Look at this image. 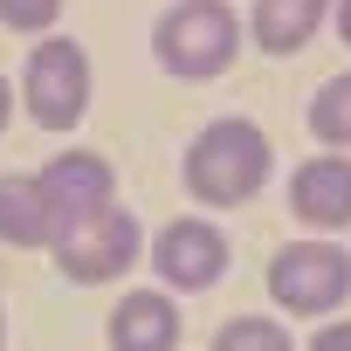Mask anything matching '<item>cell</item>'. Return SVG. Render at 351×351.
Listing matches in <instances>:
<instances>
[{
  "label": "cell",
  "mask_w": 351,
  "mask_h": 351,
  "mask_svg": "<svg viewBox=\"0 0 351 351\" xmlns=\"http://www.w3.org/2000/svg\"><path fill=\"white\" fill-rule=\"evenodd\" d=\"M276 172V138L255 124V117H214L193 131L186 158H180V180H186V200H200V214L214 207H248Z\"/></svg>",
  "instance_id": "1"
},
{
  "label": "cell",
  "mask_w": 351,
  "mask_h": 351,
  "mask_svg": "<svg viewBox=\"0 0 351 351\" xmlns=\"http://www.w3.org/2000/svg\"><path fill=\"white\" fill-rule=\"evenodd\" d=\"M248 28L241 14L228 8V0H172V8L158 14L152 28V56L165 76H180V83H207V76H228L234 56H241Z\"/></svg>",
  "instance_id": "2"
},
{
  "label": "cell",
  "mask_w": 351,
  "mask_h": 351,
  "mask_svg": "<svg viewBox=\"0 0 351 351\" xmlns=\"http://www.w3.org/2000/svg\"><path fill=\"white\" fill-rule=\"evenodd\" d=\"M269 303L282 317H337L351 303V248L330 234H296L269 255Z\"/></svg>",
  "instance_id": "3"
},
{
  "label": "cell",
  "mask_w": 351,
  "mask_h": 351,
  "mask_svg": "<svg viewBox=\"0 0 351 351\" xmlns=\"http://www.w3.org/2000/svg\"><path fill=\"white\" fill-rule=\"evenodd\" d=\"M49 255H56L62 282L97 289V282H117V276H131L145 262V228H138V214L124 200H110V207H97L83 221H62L56 241H49Z\"/></svg>",
  "instance_id": "4"
},
{
  "label": "cell",
  "mask_w": 351,
  "mask_h": 351,
  "mask_svg": "<svg viewBox=\"0 0 351 351\" xmlns=\"http://www.w3.org/2000/svg\"><path fill=\"white\" fill-rule=\"evenodd\" d=\"M90 56H83V42H69V35H42L35 49H28V62H21V83H14V97H21V110L42 124V131H76L83 117H90Z\"/></svg>",
  "instance_id": "5"
},
{
  "label": "cell",
  "mask_w": 351,
  "mask_h": 351,
  "mask_svg": "<svg viewBox=\"0 0 351 351\" xmlns=\"http://www.w3.org/2000/svg\"><path fill=\"white\" fill-rule=\"evenodd\" d=\"M228 262H234V248H228V234H221L207 214H180V221H165V228L152 234V276H158L165 296H200V289H214V282L228 276Z\"/></svg>",
  "instance_id": "6"
},
{
  "label": "cell",
  "mask_w": 351,
  "mask_h": 351,
  "mask_svg": "<svg viewBox=\"0 0 351 351\" xmlns=\"http://www.w3.org/2000/svg\"><path fill=\"white\" fill-rule=\"evenodd\" d=\"M289 214L303 234H344L351 228V152H310L289 172Z\"/></svg>",
  "instance_id": "7"
},
{
  "label": "cell",
  "mask_w": 351,
  "mask_h": 351,
  "mask_svg": "<svg viewBox=\"0 0 351 351\" xmlns=\"http://www.w3.org/2000/svg\"><path fill=\"white\" fill-rule=\"evenodd\" d=\"M35 180H42L49 207H56V228H62V221H83V214H97V207L117 200V165H110L104 152H83V145H62Z\"/></svg>",
  "instance_id": "8"
},
{
  "label": "cell",
  "mask_w": 351,
  "mask_h": 351,
  "mask_svg": "<svg viewBox=\"0 0 351 351\" xmlns=\"http://www.w3.org/2000/svg\"><path fill=\"white\" fill-rule=\"evenodd\" d=\"M186 337V317H180V296L165 289H124L117 310H110V351H180Z\"/></svg>",
  "instance_id": "9"
},
{
  "label": "cell",
  "mask_w": 351,
  "mask_h": 351,
  "mask_svg": "<svg viewBox=\"0 0 351 351\" xmlns=\"http://www.w3.org/2000/svg\"><path fill=\"white\" fill-rule=\"evenodd\" d=\"M324 21H330V0H255L241 28L262 56H303Z\"/></svg>",
  "instance_id": "10"
},
{
  "label": "cell",
  "mask_w": 351,
  "mask_h": 351,
  "mask_svg": "<svg viewBox=\"0 0 351 351\" xmlns=\"http://www.w3.org/2000/svg\"><path fill=\"white\" fill-rule=\"evenodd\" d=\"M0 241L8 248H49L56 241V207L35 172H0Z\"/></svg>",
  "instance_id": "11"
},
{
  "label": "cell",
  "mask_w": 351,
  "mask_h": 351,
  "mask_svg": "<svg viewBox=\"0 0 351 351\" xmlns=\"http://www.w3.org/2000/svg\"><path fill=\"white\" fill-rule=\"evenodd\" d=\"M303 124H310V138H317V145H330V152H351V69H337V76H330L317 97H310Z\"/></svg>",
  "instance_id": "12"
},
{
  "label": "cell",
  "mask_w": 351,
  "mask_h": 351,
  "mask_svg": "<svg viewBox=\"0 0 351 351\" xmlns=\"http://www.w3.org/2000/svg\"><path fill=\"white\" fill-rule=\"evenodd\" d=\"M207 351H296V337L282 317H228Z\"/></svg>",
  "instance_id": "13"
},
{
  "label": "cell",
  "mask_w": 351,
  "mask_h": 351,
  "mask_svg": "<svg viewBox=\"0 0 351 351\" xmlns=\"http://www.w3.org/2000/svg\"><path fill=\"white\" fill-rule=\"evenodd\" d=\"M62 21V0H0V28H14V35H49Z\"/></svg>",
  "instance_id": "14"
},
{
  "label": "cell",
  "mask_w": 351,
  "mask_h": 351,
  "mask_svg": "<svg viewBox=\"0 0 351 351\" xmlns=\"http://www.w3.org/2000/svg\"><path fill=\"white\" fill-rule=\"evenodd\" d=\"M296 351H351V317H324L310 330V344H296Z\"/></svg>",
  "instance_id": "15"
},
{
  "label": "cell",
  "mask_w": 351,
  "mask_h": 351,
  "mask_svg": "<svg viewBox=\"0 0 351 351\" xmlns=\"http://www.w3.org/2000/svg\"><path fill=\"white\" fill-rule=\"evenodd\" d=\"M330 21H337V42L351 49V0H330Z\"/></svg>",
  "instance_id": "16"
},
{
  "label": "cell",
  "mask_w": 351,
  "mask_h": 351,
  "mask_svg": "<svg viewBox=\"0 0 351 351\" xmlns=\"http://www.w3.org/2000/svg\"><path fill=\"white\" fill-rule=\"evenodd\" d=\"M14 104H21V97H14V83H8V76H0V131H8V124H14Z\"/></svg>",
  "instance_id": "17"
},
{
  "label": "cell",
  "mask_w": 351,
  "mask_h": 351,
  "mask_svg": "<svg viewBox=\"0 0 351 351\" xmlns=\"http://www.w3.org/2000/svg\"><path fill=\"white\" fill-rule=\"evenodd\" d=\"M0 351H8V317H0Z\"/></svg>",
  "instance_id": "18"
}]
</instances>
